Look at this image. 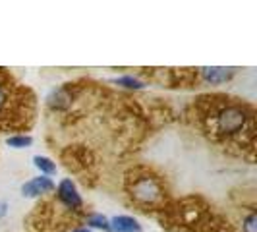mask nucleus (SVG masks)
I'll list each match as a JSON object with an SVG mask.
<instances>
[{
	"mask_svg": "<svg viewBox=\"0 0 257 232\" xmlns=\"http://www.w3.org/2000/svg\"><path fill=\"white\" fill-rule=\"evenodd\" d=\"M251 122V110L244 104H224L215 114V126L222 136L232 138L242 134Z\"/></svg>",
	"mask_w": 257,
	"mask_h": 232,
	"instance_id": "nucleus-1",
	"label": "nucleus"
},
{
	"mask_svg": "<svg viewBox=\"0 0 257 232\" xmlns=\"http://www.w3.org/2000/svg\"><path fill=\"white\" fill-rule=\"evenodd\" d=\"M130 195L134 201H138L142 205H153L165 195V192H163V184L159 182V178L145 174V176H138L132 180Z\"/></svg>",
	"mask_w": 257,
	"mask_h": 232,
	"instance_id": "nucleus-2",
	"label": "nucleus"
},
{
	"mask_svg": "<svg viewBox=\"0 0 257 232\" xmlns=\"http://www.w3.org/2000/svg\"><path fill=\"white\" fill-rule=\"evenodd\" d=\"M54 192H56L58 201L66 209H72V211H81L83 209V197H81L76 182L72 180V178H62L54 186Z\"/></svg>",
	"mask_w": 257,
	"mask_h": 232,
	"instance_id": "nucleus-3",
	"label": "nucleus"
},
{
	"mask_svg": "<svg viewBox=\"0 0 257 232\" xmlns=\"http://www.w3.org/2000/svg\"><path fill=\"white\" fill-rule=\"evenodd\" d=\"M54 186H56V182L49 178V176H33V178H29L22 184V188H20V192L22 195L26 197V199H35V197H41V195H47V193H52L54 192Z\"/></svg>",
	"mask_w": 257,
	"mask_h": 232,
	"instance_id": "nucleus-4",
	"label": "nucleus"
},
{
	"mask_svg": "<svg viewBox=\"0 0 257 232\" xmlns=\"http://www.w3.org/2000/svg\"><path fill=\"white\" fill-rule=\"evenodd\" d=\"M236 74L234 68H226V66H203L199 70V76L201 79L209 83V85H220V83H226L230 81Z\"/></svg>",
	"mask_w": 257,
	"mask_h": 232,
	"instance_id": "nucleus-5",
	"label": "nucleus"
},
{
	"mask_svg": "<svg viewBox=\"0 0 257 232\" xmlns=\"http://www.w3.org/2000/svg\"><path fill=\"white\" fill-rule=\"evenodd\" d=\"M72 104V91L68 85H60L47 95V106L51 110H66Z\"/></svg>",
	"mask_w": 257,
	"mask_h": 232,
	"instance_id": "nucleus-6",
	"label": "nucleus"
},
{
	"mask_svg": "<svg viewBox=\"0 0 257 232\" xmlns=\"http://www.w3.org/2000/svg\"><path fill=\"white\" fill-rule=\"evenodd\" d=\"M110 232H143V226L132 215H114L110 217Z\"/></svg>",
	"mask_w": 257,
	"mask_h": 232,
	"instance_id": "nucleus-7",
	"label": "nucleus"
},
{
	"mask_svg": "<svg viewBox=\"0 0 257 232\" xmlns=\"http://www.w3.org/2000/svg\"><path fill=\"white\" fill-rule=\"evenodd\" d=\"M31 161H33V167L37 168L41 176L52 178V176L56 174V163L52 161L51 157H47V155H33Z\"/></svg>",
	"mask_w": 257,
	"mask_h": 232,
	"instance_id": "nucleus-8",
	"label": "nucleus"
},
{
	"mask_svg": "<svg viewBox=\"0 0 257 232\" xmlns=\"http://www.w3.org/2000/svg\"><path fill=\"white\" fill-rule=\"evenodd\" d=\"M85 226L91 228V230H103V232H110V219L103 215V213H87L85 217Z\"/></svg>",
	"mask_w": 257,
	"mask_h": 232,
	"instance_id": "nucleus-9",
	"label": "nucleus"
},
{
	"mask_svg": "<svg viewBox=\"0 0 257 232\" xmlns=\"http://www.w3.org/2000/svg\"><path fill=\"white\" fill-rule=\"evenodd\" d=\"M110 81L116 83V85H120V87H124V89H130V91H142L147 87V83L142 81L140 77H136V76H120V77L110 79Z\"/></svg>",
	"mask_w": 257,
	"mask_h": 232,
	"instance_id": "nucleus-10",
	"label": "nucleus"
},
{
	"mask_svg": "<svg viewBox=\"0 0 257 232\" xmlns=\"http://www.w3.org/2000/svg\"><path fill=\"white\" fill-rule=\"evenodd\" d=\"M6 145L12 147V149H27L33 145V136L29 134H14L6 138Z\"/></svg>",
	"mask_w": 257,
	"mask_h": 232,
	"instance_id": "nucleus-11",
	"label": "nucleus"
},
{
	"mask_svg": "<svg viewBox=\"0 0 257 232\" xmlns=\"http://www.w3.org/2000/svg\"><path fill=\"white\" fill-rule=\"evenodd\" d=\"M242 232H257V213L249 211L242 220Z\"/></svg>",
	"mask_w": 257,
	"mask_h": 232,
	"instance_id": "nucleus-12",
	"label": "nucleus"
},
{
	"mask_svg": "<svg viewBox=\"0 0 257 232\" xmlns=\"http://www.w3.org/2000/svg\"><path fill=\"white\" fill-rule=\"evenodd\" d=\"M8 213H10V203H8V201H4V199H0V220L6 219V217H8Z\"/></svg>",
	"mask_w": 257,
	"mask_h": 232,
	"instance_id": "nucleus-13",
	"label": "nucleus"
},
{
	"mask_svg": "<svg viewBox=\"0 0 257 232\" xmlns=\"http://www.w3.org/2000/svg\"><path fill=\"white\" fill-rule=\"evenodd\" d=\"M4 104H6V91L4 87H0V110L4 108Z\"/></svg>",
	"mask_w": 257,
	"mask_h": 232,
	"instance_id": "nucleus-14",
	"label": "nucleus"
},
{
	"mask_svg": "<svg viewBox=\"0 0 257 232\" xmlns=\"http://www.w3.org/2000/svg\"><path fill=\"white\" fill-rule=\"evenodd\" d=\"M70 232H93V230L87 228V226H76V228H72Z\"/></svg>",
	"mask_w": 257,
	"mask_h": 232,
	"instance_id": "nucleus-15",
	"label": "nucleus"
}]
</instances>
